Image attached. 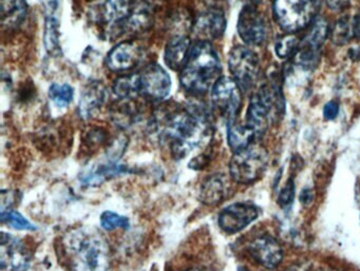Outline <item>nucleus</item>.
Masks as SVG:
<instances>
[{"label":"nucleus","instance_id":"obj_1","mask_svg":"<svg viewBox=\"0 0 360 271\" xmlns=\"http://www.w3.org/2000/svg\"><path fill=\"white\" fill-rule=\"evenodd\" d=\"M153 126L176 159L186 157L212 133L208 113L198 106L165 107L155 114Z\"/></svg>","mask_w":360,"mask_h":271},{"label":"nucleus","instance_id":"obj_2","mask_svg":"<svg viewBox=\"0 0 360 271\" xmlns=\"http://www.w3.org/2000/svg\"><path fill=\"white\" fill-rule=\"evenodd\" d=\"M62 251L69 271H108L109 246L96 229L82 227L69 231L63 237Z\"/></svg>","mask_w":360,"mask_h":271},{"label":"nucleus","instance_id":"obj_3","mask_svg":"<svg viewBox=\"0 0 360 271\" xmlns=\"http://www.w3.org/2000/svg\"><path fill=\"white\" fill-rule=\"evenodd\" d=\"M221 70L220 58L212 44L197 41L181 70V85L189 93H206L220 79Z\"/></svg>","mask_w":360,"mask_h":271},{"label":"nucleus","instance_id":"obj_4","mask_svg":"<svg viewBox=\"0 0 360 271\" xmlns=\"http://www.w3.org/2000/svg\"><path fill=\"white\" fill-rule=\"evenodd\" d=\"M284 110L283 96L275 85H265L252 95L248 110L246 125L261 138L274 121L282 117Z\"/></svg>","mask_w":360,"mask_h":271},{"label":"nucleus","instance_id":"obj_5","mask_svg":"<svg viewBox=\"0 0 360 271\" xmlns=\"http://www.w3.org/2000/svg\"><path fill=\"white\" fill-rule=\"evenodd\" d=\"M319 0H275L274 16L282 30H302L314 22Z\"/></svg>","mask_w":360,"mask_h":271},{"label":"nucleus","instance_id":"obj_6","mask_svg":"<svg viewBox=\"0 0 360 271\" xmlns=\"http://www.w3.org/2000/svg\"><path fill=\"white\" fill-rule=\"evenodd\" d=\"M269 163L266 150L259 145H250L233 154L229 165L231 176L237 183L250 184L259 180Z\"/></svg>","mask_w":360,"mask_h":271},{"label":"nucleus","instance_id":"obj_7","mask_svg":"<svg viewBox=\"0 0 360 271\" xmlns=\"http://www.w3.org/2000/svg\"><path fill=\"white\" fill-rule=\"evenodd\" d=\"M134 0H96L90 6L89 18L109 33H122L124 25L134 12Z\"/></svg>","mask_w":360,"mask_h":271},{"label":"nucleus","instance_id":"obj_8","mask_svg":"<svg viewBox=\"0 0 360 271\" xmlns=\"http://www.w3.org/2000/svg\"><path fill=\"white\" fill-rule=\"evenodd\" d=\"M229 67L233 81L246 93L256 85L259 77L258 56L246 47L233 48L229 53Z\"/></svg>","mask_w":360,"mask_h":271},{"label":"nucleus","instance_id":"obj_9","mask_svg":"<svg viewBox=\"0 0 360 271\" xmlns=\"http://www.w3.org/2000/svg\"><path fill=\"white\" fill-rule=\"evenodd\" d=\"M210 91L212 107L226 119L227 124L236 121L241 108L242 91L233 79L220 77Z\"/></svg>","mask_w":360,"mask_h":271},{"label":"nucleus","instance_id":"obj_10","mask_svg":"<svg viewBox=\"0 0 360 271\" xmlns=\"http://www.w3.org/2000/svg\"><path fill=\"white\" fill-rule=\"evenodd\" d=\"M31 256L22 241L13 235L1 233L0 271H27Z\"/></svg>","mask_w":360,"mask_h":271},{"label":"nucleus","instance_id":"obj_11","mask_svg":"<svg viewBox=\"0 0 360 271\" xmlns=\"http://www.w3.org/2000/svg\"><path fill=\"white\" fill-rule=\"evenodd\" d=\"M141 94L148 100L161 102L169 95L172 79L167 71L158 64L145 67L140 73Z\"/></svg>","mask_w":360,"mask_h":271},{"label":"nucleus","instance_id":"obj_12","mask_svg":"<svg viewBox=\"0 0 360 271\" xmlns=\"http://www.w3.org/2000/svg\"><path fill=\"white\" fill-rule=\"evenodd\" d=\"M238 32L242 41L248 45L258 46L264 41L266 22L254 6H245L240 12Z\"/></svg>","mask_w":360,"mask_h":271},{"label":"nucleus","instance_id":"obj_13","mask_svg":"<svg viewBox=\"0 0 360 271\" xmlns=\"http://www.w3.org/2000/svg\"><path fill=\"white\" fill-rule=\"evenodd\" d=\"M328 34V22L322 18L314 20L311 29L299 47V62L304 66L315 65Z\"/></svg>","mask_w":360,"mask_h":271},{"label":"nucleus","instance_id":"obj_14","mask_svg":"<svg viewBox=\"0 0 360 271\" xmlns=\"http://www.w3.org/2000/svg\"><path fill=\"white\" fill-rule=\"evenodd\" d=\"M144 58L143 48L136 41H124L115 46L106 58L109 70L124 72L134 68Z\"/></svg>","mask_w":360,"mask_h":271},{"label":"nucleus","instance_id":"obj_15","mask_svg":"<svg viewBox=\"0 0 360 271\" xmlns=\"http://www.w3.org/2000/svg\"><path fill=\"white\" fill-rule=\"evenodd\" d=\"M258 218V209L250 204L238 203L225 208L219 216V225L227 233L245 228Z\"/></svg>","mask_w":360,"mask_h":271},{"label":"nucleus","instance_id":"obj_16","mask_svg":"<svg viewBox=\"0 0 360 271\" xmlns=\"http://www.w3.org/2000/svg\"><path fill=\"white\" fill-rule=\"evenodd\" d=\"M226 29L224 13L220 10L212 9L200 14L195 18L193 33L198 41H208L220 39Z\"/></svg>","mask_w":360,"mask_h":271},{"label":"nucleus","instance_id":"obj_17","mask_svg":"<svg viewBox=\"0 0 360 271\" xmlns=\"http://www.w3.org/2000/svg\"><path fill=\"white\" fill-rule=\"evenodd\" d=\"M248 250L252 258L265 268H275L283 258L281 246L269 235H261L255 239Z\"/></svg>","mask_w":360,"mask_h":271},{"label":"nucleus","instance_id":"obj_18","mask_svg":"<svg viewBox=\"0 0 360 271\" xmlns=\"http://www.w3.org/2000/svg\"><path fill=\"white\" fill-rule=\"evenodd\" d=\"M107 90L101 81H91L82 92L79 113L84 119H91L106 100Z\"/></svg>","mask_w":360,"mask_h":271},{"label":"nucleus","instance_id":"obj_19","mask_svg":"<svg viewBox=\"0 0 360 271\" xmlns=\"http://www.w3.org/2000/svg\"><path fill=\"white\" fill-rule=\"evenodd\" d=\"M191 41L184 35L172 37L165 47L164 60L166 65L174 71H181L186 64L191 50Z\"/></svg>","mask_w":360,"mask_h":271},{"label":"nucleus","instance_id":"obj_20","mask_svg":"<svg viewBox=\"0 0 360 271\" xmlns=\"http://www.w3.org/2000/svg\"><path fill=\"white\" fill-rule=\"evenodd\" d=\"M229 190L227 178L223 174H214L206 178L200 190V199L206 205H217L221 203Z\"/></svg>","mask_w":360,"mask_h":271},{"label":"nucleus","instance_id":"obj_21","mask_svg":"<svg viewBox=\"0 0 360 271\" xmlns=\"http://www.w3.org/2000/svg\"><path fill=\"white\" fill-rule=\"evenodd\" d=\"M26 0H1V25L7 30L18 28L27 18Z\"/></svg>","mask_w":360,"mask_h":271},{"label":"nucleus","instance_id":"obj_22","mask_svg":"<svg viewBox=\"0 0 360 271\" xmlns=\"http://www.w3.org/2000/svg\"><path fill=\"white\" fill-rule=\"evenodd\" d=\"M153 25V11L150 6L146 3L136 4L134 12L122 29V33L134 32L141 33L148 30Z\"/></svg>","mask_w":360,"mask_h":271},{"label":"nucleus","instance_id":"obj_23","mask_svg":"<svg viewBox=\"0 0 360 271\" xmlns=\"http://www.w3.org/2000/svg\"><path fill=\"white\" fill-rule=\"evenodd\" d=\"M129 169L121 164L108 163L102 164V165L96 166L94 169L90 170L87 173L84 174L81 178V182L84 185H98L108 178L113 176H121V174L128 173Z\"/></svg>","mask_w":360,"mask_h":271},{"label":"nucleus","instance_id":"obj_24","mask_svg":"<svg viewBox=\"0 0 360 271\" xmlns=\"http://www.w3.org/2000/svg\"><path fill=\"white\" fill-rule=\"evenodd\" d=\"M254 138H256V136L248 125H239L236 121L227 124V140L233 152L250 147Z\"/></svg>","mask_w":360,"mask_h":271},{"label":"nucleus","instance_id":"obj_25","mask_svg":"<svg viewBox=\"0 0 360 271\" xmlns=\"http://www.w3.org/2000/svg\"><path fill=\"white\" fill-rule=\"evenodd\" d=\"M113 93L120 100H136L141 94L140 75L131 74L121 77L115 81Z\"/></svg>","mask_w":360,"mask_h":271},{"label":"nucleus","instance_id":"obj_26","mask_svg":"<svg viewBox=\"0 0 360 271\" xmlns=\"http://www.w3.org/2000/svg\"><path fill=\"white\" fill-rule=\"evenodd\" d=\"M44 43H45L46 50L50 55H60V51H62L60 44V24L53 16H49L46 20Z\"/></svg>","mask_w":360,"mask_h":271},{"label":"nucleus","instance_id":"obj_27","mask_svg":"<svg viewBox=\"0 0 360 271\" xmlns=\"http://www.w3.org/2000/svg\"><path fill=\"white\" fill-rule=\"evenodd\" d=\"M354 34V20L349 18H341L340 20L335 24L332 32H330V39L335 45L343 46L351 41Z\"/></svg>","mask_w":360,"mask_h":271},{"label":"nucleus","instance_id":"obj_28","mask_svg":"<svg viewBox=\"0 0 360 271\" xmlns=\"http://www.w3.org/2000/svg\"><path fill=\"white\" fill-rule=\"evenodd\" d=\"M49 98L53 102L56 106L60 108H65L72 102L75 91L70 85H60V84H53L49 88Z\"/></svg>","mask_w":360,"mask_h":271},{"label":"nucleus","instance_id":"obj_29","mask_svg":"<svg viewBox=\"0 0 360 271\" xmlns=\"http://www.w3.org/2000/svg\"><path fill=\"white\" fill-rule=\"evenodd\" d=\"M1 222L18 230H35L37 227L15 210H1Z\"/></svg>","mask_w":360,"mask_h":271},{"label":"nucleus","instance_id":"obj_30","mask_svg":"<svg viewBox=\"0 0 360 271\" xmlns=\"http://www.w3.org/2000/svg\"><path fill=\"white\" fill-rule=\"evenodd\" d=\"M101 226L105 230H115L117 228H128L129 227V220L126 216H120L112 211H105L101 216Z\"/></svg>","mask_w":360,"mask_h":271},{"label":"nucleus","instance_id":"obj_31","mask_svg":"<svg viewBox=\"0 0 360 271\" xmlns=\"http://www.w3.org/2000/svg\"><path fill=\"white\" fill-rule=\"evenodd\" d=\"M298 48V39L294 35H286L277 41L276 53L280 58H290Z\"/></svg>","mask_w":360,"mask_h":271},{"label":"nucleus","instance_id":"obj_32","mask_svg":"<svg viewBox=\"0 0 360 271\" xmlns=\"http://www.w3.org/2000/svg\"><path fill=\"white\" fill-rule=\"evenodd\" d=\"M294 197V184L292 182H288L283 190L279 195V203L283 205H288L292 201Z\"/></svg>","mask_w":360,"mask_h":271},{"label":"nucleus","instance_id":"obj_33","mask_svg":"<svg viewBox=\"0 0 360 271\" xmlns=\"http://www.w3.org/2000/svg\"><path fill=\"white\" fill-rule=\"evenodd\" d=\"M339 113V105L336 102H330L324 106L323 117L328 121L335 119Z\"/></svg>","mask_w":360,"mask_h":271},{"label":"nucleus","instance_id":"obj_34","mask_svg":"<svg viewBox=\"0 0 360 271\" xmlns=\"http://www.w3.org/2000/svg\"><path fill=\"white\" fill-rule=\"evenodd\" d=\"M351 0H326L328 8L334 11H340L349 5Z\"/></svg>","mask_w":360,"mask_h":271},{"label":"nucleus","instance_id":"obj_35","mask_svg":"<svg viewBox=\"0 0 360 271\" xmlns=\"http://www.w3.org/2000/svg\"><path fill=\"white\" fill-rule=\"evenodd\" d=\"M311 199H313V194L309 192V190H303L301 193L300 201L303 204H309Z\"/></svg>","mask_w":360,"mask_h":271},{"label":"nucleus","instance_id":"obj_36","mask_svg":"<svg viewBox=\"0 0 360 271\" xmlns=\"http://www.w3.org/2000/svg\"><path fill=\"white\" fill-rule=\"evenodd\" d=\"M354 34L360 39V14L354 20Z\"/></svg>","mask_w":360,"mask_h":271},{"label":"nucleus","instance_id":"obj_37","mask_svg":"<svg viewBox=\"0 0 360 271\" xmlns=\"http://www.w3.org/2000/svg\"><path fill=\"white\" fill-rule=\"evenodd\" d=\"M188 271H208V270H203V269H193V270H188Z\"/></svg>","mask_w":360,"mask_h":271},{"label":"nucleus","instance_id":"obj_38","mask_svg":"<svg viewBox=\"0 0 360 271\" xmlns=\"http://www.w3.org/2000/svg\"><path fill=\"white\" fill-rule=\"evenodd\" d=\"M319 271H335V270H319Z\"/></svg>","mask_w":360,"mask_h":271}]
</instances>
